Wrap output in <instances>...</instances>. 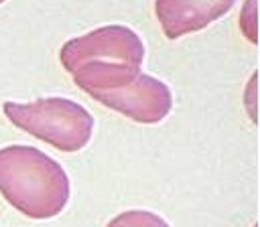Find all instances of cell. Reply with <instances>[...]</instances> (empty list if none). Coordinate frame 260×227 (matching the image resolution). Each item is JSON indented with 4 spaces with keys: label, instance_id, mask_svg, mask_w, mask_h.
I'll use <instances>...</instances> for the list:
<instances>
[{
    "label": "cell",
    "instance_id": "cell-1",
    "mask_svg": "<svg viewBox=\"0 0 260 227\" xmlns=\"http://www.w3.org/2000/svg\"><path fill=\"white\" fill-rule=\"evenodd\" d=\"M0 193L22 215L51 219L69 201V178L63 166L26 144L0 148Z\"/></svg>",
    "mask_w": 260,
    "mask_h": 227
},
{
    "label": "cell",
    "instance_id": "cell-2",
    "mask_svg": "<svg viewBox=\"0 0 260 227\" xmlns=\"http://www.w3.org/2000/svg\"><path fill=\"white\" fill-rule=\"evenodd\" d=\"M71 75L75 85L95 101L140 124H156L173 107L169 85L134 65L89 63Z\"/></svg>",
    "mask_w": 260,
    "mask_h": 227
},
{
    "label": "cell",
    "instance_id": "cell-3",
    "mask_svg": "<svg viewBox=\"0 0 260 227\" xmlns=\"http://www.w3.org/2000/svg\"><path fill=\"white\" fill-rule=\"evenodd\" d=\"M6 118L26 134L61 152L81 150L93 132V116L65 97H41L30 103H4Z\"/></svg>",
    "mask_w": 260,
    "mask_h": 227
},
{
    "label": "cell",
    "instance_id": "cell-4",
    "mask_svg": "<svg viewBox=\"0 0 260 227\" xmlns=\"http://www.w3.org/2000/svg\"><path fill=\"white\" fill-rule=\"evenodd\" d=\"M59 59L69 73L89 63H120L140 67L144 61V43L130 26L108 24L67 41L59 51Z\"/></svg>",
    "mask_w": 260,
    "mask_h": 227
},
{
    "label": "cell",
    "instance_id": "cell-5",
    "mask_svg": "<svg viewBox=\"0 0 260 227\" xmlns=\"http://www.w3.org/2000/svg\"><path fill=\"white\" fill-rule=\"evenodd\" d=\"M232 8H234V2L230 0H215V2L158 0L154 2V12L167 39H179L187 32L201 30L209 22L230 12Z\"/></svg>",
    "mask_w": 260,
    "mask_h": 227
},
{
    "label": "cell",
    "instance_id": "cell-6",
    "mask_svg": "<svg viewBox=\"0 0 260 227\" xmlns=\"http://www.w3.org/2000/svg\"><path fill=\"white\" fill-rule=\"evenodd\" d=\"M106 227H171V225L152 211L134 209L116 215Z\"/></svg>",
    "mask_w": 260,
    "mask_h": 227
},
{
    "label": "cell",
    "instance_id": "cell-7",
    "mask_svg": "<svg viewBox=\"0 0 260 227\" xmlns=\"http://www.w3.org/2000/svg\"><path fill=\"white\" fill-rule=\"evenodd\" d=\"M246 22H254V18H252V16H248V18H242V20H240V24H242V26H244ZM246 36H248L252 43H256V41H258V36H256V30H254V28H248V30H246Z\"/></svg>",
    "mask_w": 260,
    "mask_h": 227
}]
</instances>
